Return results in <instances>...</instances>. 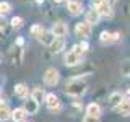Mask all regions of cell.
Wrapping results in <instances>:
<instances>
[{"label": "cell", "mask_w": 130, "mask_h": 122, "mask_svg": "<svg viewBox=\"0 0 130 122\" xmlns=\"http://www.w3.org/2000/svg\"><path fill=\"white\" fill-rule=\"evenodd\" d=\"M86 88H88V85H86L85 80L75 78V80H72V81L67 83V86H65V93L70 95V96L80 98V96H83L85 93H86Z\"/></svg>", "instance_id": "6da1fadb"}, {"label": "cell", "mask_w": 130, "mask_h": 122, "mask_svg": "<svg viewBox=\"0 0 130 122\" xmlns=\"http://www.w3.org/2000/svg\"><path fill=\"white\" fill-rule=\"evenodd\" d=\"M59 80H60L59 72H57L55 68H47L46 73H44V83H46L47 86H55V85L59 83Z\"/></svg>", "instance_id": "7a4b0ae2"}, {"label": "cell", "mask_w": 130, "mask_h": 122, "mask_svg": "<svg viewBox=\"0 0 130 122\" xmlns=\"http://www.w3.org/2000/svg\"><path fill=\"white\" fill-rule=\"evenodd\" d=\"M63 62H65L67 67H75V65H78L80 62H83V59H81V54L68 51L67 54H65V57H63Z\"/></svg>", "instance_id": "3957f363"}, {"label": "cell", "mask_w": 130, "mask_h": 122, "mask_svg": "<svg viewBox=\"0 0 130 122\" xmlns=\"http://www.w3.org/2000/svg\"><path fill=\"white\" fill-rule=\"evenodd\" d=\"M75 33H76V36H80V38H89V34H91V24H89L88 21L76 23Z\"/></svg>", "instance_id": "277c9868"}, {"label": "cell", "mask_w": 130, "mask_h": 122, "mask_svg": "<svg viewBox=\"0 0 130 122\" xmlns=\"http://www.w3.org/2000/svg\"><path fill=\"white\" fill-rule=\"evenodd\" d=\"M55 38H57V36L52 33V29H51V31L42 29V31H41V34L38 36V41H39L41 44H44V46H49V47H51L52 42L55 41Z\"/></svg>", "instance_id": "5b68a950"}, {"label": "cell", "mask_w": 130, "mask_h": 122, "mask_svg": "<svg viewBox=\"0 0 130 122\" xmlns=\"http://www.w3.org/2000/svg\"><path fill=\"white\" fill-rule=\"evenodd\" d=\"M96 10L101 13V16H111L112 15V5L107 0H99L96 3Z\"/></svg>", "instance_id": "8992f818"}, {"label": "cell", "mask_w": 130, "mask_h": 122, "mask_svg": "<svg viewBox=\"0 0 130 122\" xmlns=\"http://www.w3.org/2000/svg\"><path fill=\"white\" fill-rule=\"evenodd\" d=\"M23 108L28 111L29 116H32V114H36V112L39 111V103L32 96H29V98H26V99H24V106H23Z\"/></svg>", "instance_id": "52a82bcc"}, {"label": "cell", "mask_w": 130, "mask_h": 122, "mask_svg": "<svg viewBox=\"0 0 130 122\" xmlns=\"http://www.w3.org/2000/svg\"><path fill=\"white\" fill-rule=\"evenodd\" d=\"M46 104H47L49 111H59L60 109V101H59V98H57L54 93H49V95L46 96Z\"/></svg>", "instance_id": "ba28073f"}, {"label": "cell", "mask_w": 130, "mask_h": 122, "mask_svg": "<svg viewBox=\"0 0 130 122\" xmlns=\"http://www.w3.org/2000/svg\"><path fill=\"white\" fill-rule=\"evenodd\" d=\"M67 10L70 11V15L78 16V15H81V11H83V5H81L80 2H76V0H68L67 2Z\"/></svg>", "instance_id": "9c48e42d"}, {"label": "cell", "mask_w": 130, "mask_h": 122, "mask_svg": "<svg viewBox=\"0 0 130 122\" xmlns=\"http://www.w3.org/2000/svg\"><path fill=\"white\" fill-rule=\"evenodd\" d=\"M125 98L124 95H122L120 91H116V93H112L111 96H109V108H112V109H117L119 106L122 104V101H124Z\"/></svg>", "instance_id": "30bf717a"}, {"label": "cell", "mask_w": 130, "mask_h": 122, "mask_svg": "<svg viewBox=\"0 0 130 122\" xmlns=\"http://www.w3.org/2000/svg\"><path fill=\"white\" fill-rule=\"evenodd\" d=\"M52 33H54L57 38H63L68 33V28L63 21H57V23H54V26H52Z\"/></svg>", "instance_id": "8fae6325"}, {"label": "cell", "mask_w": 130, "mask_h": 122, "mask_svg": "<svg viewBox=\"0 0 130 122\" xmlns=\"http://www.w3.org/2000/svg\"><path fill=\"white\" fill-rule=\"evenodd\" d=\"M26 116H28V111L24 108H16L11 111V120L13 122H24Z\"/></svg>", "instance_id": "7c38bea8"}, {"label": "cell", "mask_w": 130, "mask_h": 122, "mask_svg": "<svg viewBox=\"0 0 130 122\" xmlns=\"http://www.w3.org/2000/svg\"><path fill=\"white\" fill-rule=\"evenodd\" d=\"M99 18H101V13L96 10V8H93V10H89L88 13H86V21L91 24V26L99 23Z\"/></svg>", "instance_id": "4fadbf2b"}, {"label": "cell", "mask_w": 130, "mask_h": 122, "mask_svg": "<svg viewBox=\"0 0 130 122\" xmlns=\"http://www.w3.org/2000/svg\"><path fill=\"white\" fill-rule=\"evenodd\" d=\"M101 106L99 104H96V103H91V104H88L86 106V114L88 116H93V117H99L101 116Z\"/></svg>", "instance_id": "5bb4252c"}, {"label": "cell", "mask_w": 130, "mask_h": 122, "mask_svg": "<svg viewBox=\"0 0 130 122\" xmlns=\"http://www.w3.org/2000/svg\"><path fill=\"white\" fill-rule=\"evenodd\" d=\"M116 111L119 112L120 116H130V98H127V99L122 101V104L116 109Z\"/></svg>", "instance_id": "9a60e30c"}, {"label": "cell", "mask_w": 130, "mask_h": 122, "mask_svg": "<svg viewBox=\"0 0 130 122\" xmlns=\"http://www.w3.org/2000/svg\"><path fill=\"white\" fill-rule=\"evenodd\" d=\"M15 95L18 98H21V99H26L28 98V86L24 83H18L15 86Z\"/></svg>", "instance_id": "2e32d148"}, {"label": "cell", "mask_w": 130, "mask_h": 122, "mask_svg": "<svg viewBox=\"0 0 130 122\" xmlns=\"http://www.w3.org/2000/svg\"><path fill=\"white\" fill-rule=\"evenodd\" d=\"M31 96L34 98V99L38 101V103H42V101H46V96H47V95L44 93V89H42V88L36 86V88L31 91Z\"/></svg>", "instance_id": "e0dca14e"}, {"label": "cell", "mask_w": 130, "mask_h": 122, "mask_svg": "<svg viewBox=\"0 0 130 122\" xmlns=\"http://www.w3.org/2000/svg\"><path fill=\"white\" fill-rule=\"evenodd\" d=\"M63 46H65V39L63 38H55V41L51 46V51L54 52V54H57V52H60L63 49Z\"/></svg>", "instance_id": "ac0fdd59"}, {"label": "cell", "mask_w": 130, "mask_h": 122, "mask_svg": "<svg viewBox=\"0 0 130 122\" xmlns=\"http://www.w3.org/2000/svg\"><path fill=\"white\" fill-rule=\"evenodd\" d=\"M10 117H11V111L8 109L7 103H3V101H2V104H0V119L7 120V119H10Z\"/></svg>", "instance_id": "d6986e66"}, {"label": "cell", "mask_w": 130, "mask_h": 122, "mask_svg": "<svg viewBox=\"0 0 130 122\" xmlns=\"http://www.w3.org/2000/svg\"><path fill=\"white\" fill-rule=\"evenodd\" d=\"M99 41H101V42H111V41H112V34L109 31H103L99 34Z\"/></svg>", "instance_id": "ffe728a7"}, {"label": "cell", "mask_w": 130, "mask_h": 122, "mask_svg": "<svg viewBox=\"0 0 130 122\" xmlns=\"http://www.w3.org/2000/svg\"><path fill=\"white\" fill-rule=\"evenodd\" d=\"M11 26H13L15 29H20V28L23 26V18H20V16H13V18H11Z\"/></svg>", "instance_id": "44dd1931"}, {"label": "cell", "mask_w": 130, "mask_h": 122, "mask_svg": "<svg viewBox=\"0 0 130 122\" xmlns=\"http://www.w3.org/2000/svg\"><path fill=\"white\" fill-rule=\"evenodd\" d=\"M10 3L8 2H2L0 3V11H2V15H5V13H8V11H10Z\"/></svg>", "instance_id": "7402d4cb"}, {"label": "cell", "mask_w": 130, "mask_h": 122, "mask_svg": "<svg viewBox=\"0 0 130 122\" xmlns=\"http://www.w3.org/2000/svg\"><path fill=\"white\" fill-rule=\"evenodd\" d=\"M41 31H42V28H41L39 24H34V26H31V34H32V36H36V38H38V36L41 34Z\"/></svg>", "instance_id": "603a6c76"}, {"label": "cell", "mask_w": 130, "mask_h": 122, "mask_svg": "<svg viewBox=\"0 0 130 122\" xmlns=\"http://www.w3.org/2000/svg\"><path fill=\"white\" fill-rule=\"evenodd\" d=\"M122 72H124V75L130 77V62H127V64L122 65Z\"/></svg>", "instance_id": "cb8c5ba5"}, {"label": "cell", "mask_w": 130, "mask_h": 122, "mask_svg": "<svg viewBox=\"0 0 130 122\" xmlns=\"http://www.w3.org/2000/svg\"><path fill=\"white\" fill-rule=\"evenodd\" d=\"M81 122H98V117H93V116H88V114H86Z\"/></svg>", "instance_id": "d4e9b609"}, {"label": "cell", "mask_w": 130, "mask_h": 122, "mask_svg": "<svg viewBox=\"0 0 130 122\" xmlns=\"http://www.w3.org/2000/svg\"><path fill=\"white\" fill-rule=\"evenodd\" d=\"M80 47H81V51H86V49H88L89 46H88V42H86V41H83V42L80 44Z\"/></svg>", "instance_id": "484cf974"}, {"label": "cell", "mask_w": 130, "mask_h": 122, "mask_svg": "<svg viewBox=\"0 0 130 122\" xmlns=\"http://www.w3.org/2000/svg\"><path fill=\"white\" fill-rule=\"evenodd\" d=\"M117 39H120V33H114L112 34V41H117Z\"/></svg>", "instance_id": "4316f807"}, {"label": "cell", "mask_w": 130, "mask_h": 122, "mask_svg": "<svg viewBox=\"0 0 130 122\" xmlns=\"http://www.w3.org/2000/svg\"><path fill=\"white\" fill-rule=\"evenodd\" d=\"M107 2H109V3H111V5H112V3H116V0H107Z\"/></svg>", "instance_id": "83f0119b"}, {"label": "cell", "mask_w": 130, "mask_h": 122, "mask_svg": "<svg viewBox=\"0 0 130 122\" xmlns=\"http://www.w3.org/2000/svg\"><path fill=\"white\" fill-rule=\"evenodd\" d=\"M54 2H55V3H60V2H62V0H54Z\"/></svg>", "instance_id": "f1b7e54d"}, {"label": "cell", "mask_w": 130, "mask_h": 122, "mask_svg": "<svg viewBox=\"0 0 130 122\" xmlns=\"http://www.w3.org/2000/svg\"><path fill=\"white\" fill-rule=\"evenodd\" d=\"M36 2H38V3H41V2H44V0H36Z\"/></svg>", "instance_id": "f546056e"}, {"label": "cell", "mask_w": 130, "mask_h": 122, "mask_svg": "<svg viewBox=\"0 0 130 122\" xmlns=\"http://www.w3.org/2000/svg\"><path fill=\"white\" fill-rule=\"evenodd\" d=\"M94 2H96V3H98V2H99V0H94Z\"/></svg>", "instance_id": "4dcf8cb0"}]
</instances>
